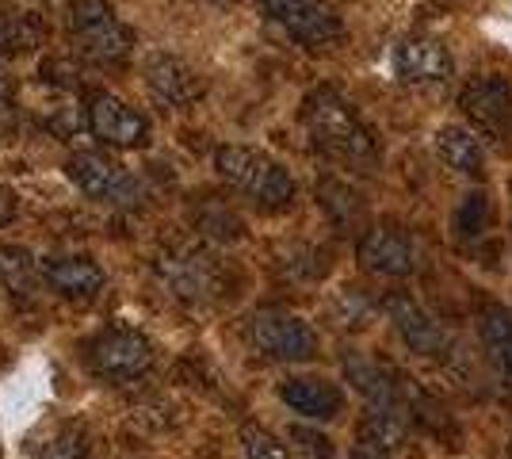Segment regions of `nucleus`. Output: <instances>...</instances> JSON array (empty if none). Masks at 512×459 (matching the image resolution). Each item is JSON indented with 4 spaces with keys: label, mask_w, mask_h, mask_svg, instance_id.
Here are the masks:
<instances>
[{
    "label": "nucleus",
    "mask_w": 512,
    "mask_h": 459,
    "mask_svg": "<svg viewBox=\"0 0 512 459\" xmlns=\"http://www.w3.org/2000/svg\"><path fill=\"white\" fill-rule=\"evenodd\" d=\"M245 337L268 360L302 364V360L318 356V333L306 326L302 318L287 314V310H256L253 318L245 322Z\"/></svg>",
    "instance_id": "obj_7"
},
{
    "label": "nucleus",
    "mask_w": 512,
    "mask_h": 459,
    "mask_svg": "<svg viewBox=\"0 0 512 459\" xmlns=\"http://www.w3.org/2000/svg\"><path fill=\"white\" fill-rule=\"evenodd\" d=\"M302 127L310 134L314 150L333 161H344V165L375 161V138L337 88H314L302 100Z\"/></svg>",
    "instance_id": "obj_1"
},
{
    "label": "nucleus",
    "mask_w": 512,
    "mask_h": 459,
    "mask_svg": "<svg viewBox=\"0 0 512 459\" xmlns=\"http://www.w3.org/2000/svg\"><path fill=\"white\" fill-rule=\"evenodd\" d=\"M436 153L448 161V169L463 176H482L486 169V150H482V138L463 127V123H448L436 134Z\"/></svg>",
    "instance_id": "obj_17"
},
{
    "label": "nucleus",
    "mask_w": 512,
    "mask_h": 459,
    "mask_svg": "<svg viewBox=\"0 0 512 459\" xmlns=\"http://www.w3.org/2000/svg\"><path fill=\"white\" fill-rule=\"evenodd\" d=\"M85 127L104 146H115V150H138L150 142V123L142 111H134L127 100L111 96V92H96L88 100V115H85Z\"/></svg>",
    "instance_id": "obj_9"
},
{
    "label": "nucleus",
    "mask_w": 512,
    "mask_h": 459,
    "mask_svg": "<svg viewBox=\"0 0 512 459\" xmlns=\"http://www.w3.org/2000/svg\"><path fill=\"white\" fill-rule=\"evenodd\" d=\"M463 111L470 115V123L478 131L493 138V142H505L512 131V81L505 77H474L463 96H459Z\"/></svg>",
    "instance_id": "obj_10"
},
{
    "label": "nucleus",
    "mask_w": 512,
    "mask_h": 459,
    "mask_svg": "<svg viewBox=\"0 0 512 459\" xmlns=\"http://www.w3.org/2000/svg\"><path fill=\"white\" fill-rule=\"evenodd\" d=\"M16 215H20V203H16V192L0 184V226H8V222L16 219Z\"/></svg>",
    "instance_id": "obj_27"
},
{
    "label": "nucleus",
    "mask_w": 512,
    "mask_h": 459,
    "mask_svg": "<svg viewBox=\"0 0 512 459\" xmlns=\"http://www.w3.org/2000/svg\"><path fill=\"white\" fill-rule=\"evenodd\" d=\"M291 440L306 459H333V440L325 433H314V429H291Z\"/></svg>",
    "instance_id": "obj_25"
},
{
    "label": "nucleus",
    "mask_w": 512,
    "mask_h": 459,
    "mask_svg": "<svg viewBox=\"0 0 512 459\" xmlns=\"http://www.w3.org/2000/svg\"><path fill=\"white\" fill-rule=\"evenodd\" d=\"M46 39V23L35 12H0V54L23 58L39 50Z\"/></svg>",
    "instance_id": "obj_21"
},
{
    "label": "nucleus",
    "mask_w": 512,
    "mask_h": 459,
    "mask_svg": "<svg viewBox=\"0 0 512 459\" xmlns=\"http://www.w3.org/2000/svg\"><path fill=\"white\" fill-rule=\"evenodd\" d=\"M256 4L268 23H276L283 35H291L310 50L341 43L344 23L329 0H256Z\"/></svg>",
    "instance_id": "obj_6"
},
{
    "label": "nucleus",
    "mask_w": 512,
    "mask_h": 459,
    "mask_svg": "<svg viewBox=\"0 0 512 459\" xmlns=\"http://www.w3.org/2000/svg\"><path fill=\"white\" fill-rule=\"evenodd\" d=\"M146 88L161 108H188L203 96V81L188 62H180L176 54H150L146 58Z\"/></svg>",
    "instance_id": "obj_11"
},
{
    "label": "nucleus",
    "mask_w": 512,
    "mask_h": 459,
    "mask_svg": "<svg viewBox=\"0 0 512 459\" xmlns=\"http://www.w3.org/2000/svg\"><path fill=\"white\" fill-rule=\"evenodd\" d=\"M279 398H283L295 414L310 417V421H333L344 406L341 387H337V383H329V379H314V375L287 379V383L279 387Z\"/></svg>",
    "instance_id": "obj_16"
},
{
    "label": "nucleus",
    "mask_w": 512,
    "mask_h": 459,
    "mask_svg": "<svg viewBox=\"0 0 512 459\" xmlns=\"http://www.w3.org/2000/svg\"><path fill=\"white\" fill-rule=\"evenodd\" d=\"M65 27H69L77 54L96 66H119L134 50V35L127 23L115 16L111 0H73L65 12Z\"/></svg>",
    "instance_id": "obj_3"
},
{
    "label": "nucleus",
    "mask_w": 512,
    "mask_h": 459,
    "mask_svg": "<svg viewBox=\"0 0 512 459\" xmlns=\"http://www.w3.org/2000/svg\"><path fill=\"white\" fill-rule=\"evenodd\" d=\"M65 173H69V180H73L85 196L115 203V207H130V203L142 199L138 180H134L119 161H111L107 153H96V150L73 153V157L65 161Z\"/></svg>",
    "instance_id": "obj_8"
},
{
    "label": "nucleus",
    "mask_w": 512,
    "mask_h": 459,
    "mask_svg": "<svg viewBox=\"0 0 512 459\" xmlns=\"http://www.w3.org/2000/svg\"><path fill=\"white\" fill-rule=\"evenodd\" d=\"M12 127V88H8V77L0 73V134H8Z\"/></svg>",
    "instance_id": "obj_26"
},
{
    "label": "nucleus",
    "mask_w": 512,
    "mask_h": 459,
    "mask_svg": "<svg viewBox=\"0 0 512 459\" xmlns=\"http://www.w3.org/2000/svg\"><path fill=\"white\" fill-rule=\"evenodd\" d=\"M88 372L104 383H134L153 368V345L134 326H107L85 345Z\"/></svg>",
    "instance_id": "obj_4"
},
{
    "label": "nucleus",
    "mask_w": 512,
    "mask_h": 459,
    "mask_svg": "<svg viewBox=\"0 0 512 459\" xmlns=\"http://www.w3.org/2000/svg\"><path fill=\"white\" fill-rule=\"evenodd\" d=\"M482 345L490 352L497 375L512 387V314L505 306L482 310Z\"/></svg>",
    "instance_id": "obj_22"
},
{
    "label": "nucleus",
    "mask_w": 512,
    "mask_h": 459,
    "mask_svg": "<svg viewBox=\"0 0 512 459\" xmlns=\"http://www.w3.org/2000/svg\"><path fill=\"white\" fill-rule=\"evenodd\" d=\"M394 73L406 85H440L451 77V54L428 35H409L394 50Z\"/></svg>",
    "instance_id": "obj_12"
},
{
    "label": "nucleus",
    "mask_w": 512,
    "mask_h": 459,
    "mask_svg": "<svg viewBox=\"0 0 512 459\" xmlns=\"http://www.w3.org/2000/svg\"><path fill=\"white\" fill-rule=\"evenodd\" d=\"M241 448H245V459H295V452L283 440H276L264 429H256V425L241 429Z\"/></svg>",
    "instance_id": "obj_24"
},
{
    "label": "nucleus",
    "mask_w": 512,
    "mask_h": 459,
    "mask_svg": "<svg viewBox=\"0 0 512 459\" xmlns=\"http://www.w3.org/2000/svg\"><path fill=\"white\" fill-rule=\"evenodd\" d=\"M360 264L375 276H409L417 268L413 241L394 226H375L360 238Z\"/></svg>",
    "instance_id": "obj_13"
},
{
    "label": "nucleus",
    "mask_w": 512,
    "mask_h": 459,
    "mask_svg": "<svg viewBox=\"0 0 512 459\" xmlns=\"http://www.w3.org/2000/svg\"><path fill=\"white\" fill-rule=\"evenodd\" d=\"M23 452L27 459H88V437L81 425L62 421V425H50L43 433L27 437Z\"/></svg>",
    "instance_id": "obj_19"
},
{
    "label": "nucleus",
    "mask_w": 512,
    "mask_h": 459,
    "mask_svg": "<svg viewBox=\"0 0 512 459\" xmlns=\"http://www.w3.org/2000/svg\"><path fill=\"white\" fill-rule=\"evenodd\" d=\"M493 226V199L486 192H470L459 211H455V238L459 241H478L486 238Z\"/></svg>",
    "instance_id": "obj_23"
},
{
    "label": "nucleus",
    "mask_w": 512,
    "mask_h": 459,
    "mask_svg": "<svg viewBox=\"0 0 512 459\" xmlns=\"http://www.w3.org/2000/svg\"><path fill=\"white\" fill-rule=\"evenodd\" d=\"M43 264V280L50 291H58L62 299H77L88 303L104 291V268L88 257H46Z\"/></svg>",
    "instance_id": "obj_15"
},
{
    "label": "nucleus",
    "mask_w": 512,
    "mask_h": 459,
    "mask_svg": "<svg viewBox=\"0 0 512 459\" xmlns=\"http://www.w3.org/2000/svg\"><path fill=\"white\" fill-rule=\"evenodd\" d=\"M344 372H348V379H352V387L371 402V410H375V414H398L402 417L398 391H394L390 375H386L379 364L360 360V356H348V360H344Z\"/></svg>",
    "instance_id": "obj_18"
},
{
    "label": "nucleus",
    "mask_w": 512,
    "mask_h": 459,
    "mask_svg": "<svg viewBox=\"0 0 512 459\" xmlns=\"http://www.w3.org/2000/svg\"><path fill=\"white\" fill-rule=\"evenodd\" d=\"M39 280H43V264L35 261L27 249L20 245H0V287L16 299H31L39 291Z\"/></svg>",
    "instance_id": "obj_20"
},
{
    "label": "nucleus",
    "mask_w": 512,
    "mask_h": 459,
    "mask_svg": "<svg viewBox=\"0 0 512 459\" xmlns=\"http://www.w3.org/2000/svg\"><path fill=\"white\" fill-rule=\"evenodd\" d=\"M352 459H383V456H379V452H371V448H356Z\"/></svg>",
    "instance_id": "obj_28"
},
{
    "label": "nucleus",
    "mask_w": 512,
    "mask_h": 459,
    "mask_svg": "<svg viewBox=\"0 0 512 459\" xmlns=\"http://www.w3.org/2000/svg\"><path fill=\"white\" fill-rule=\"evenodd\" d=\"M214 169H218V176L230 188H237L241 196L260 203L264 211H283L295 199V180H291V173L264 150L222 146V150L214 153Z\"/></svg>",
    "instance_id": "obj_2"
},
{
    "label": "nucleus",
    "mask_w": 512,
    "mask_h": 459,
    "mask_svg": "<svg viewBox=\"0 0 512 459\" xmlns=\"http://www.w3.org/2000/svg\"><path fill=\"white\" fill-rule=\"evenodd\" d=\"M157 276L184 303H214L226 295V272L218 257L199 245H176L157 257Z\"/></svg>",
    "instance_id": "obj_5"
},
{
    "label": "nucleus",
    "mask_w": 512,
    "mask_h": 459,
    "mask_svg": "<svg viewBox=\"0 0 512 459\" xmlns=\"http://www.w3.org/2000/svg\"><path fill=\"white\" fill-rule=\"evenodd\" d=\"M386 314H390L394 329L402 333V341H406L417 356H436V352H444L448 333L436 326L432 314H428L425 306L413 303L409 295H390V299H386Z\"/></svg>",
    "instance_id": "obj_14"
}]
</instances>
